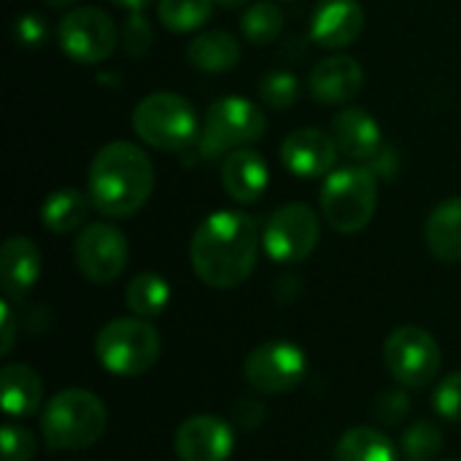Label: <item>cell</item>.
I'll return each mask as SVG.
<instances>
[{
	"instance_id": "obj_9",
	"label": "cell",
	"mask_w": 461,
	"mask_h": 461,
	"mask_svg": "<svg viewBox=\"0 0 461 461\" xmlns=\"http://www.w3.org/2000/svg\"><path fill=\"white\" fill-rule=\"evenodd\" d=\"M321 235V221L313 208L303 203H289L267 219L262 230V246L270 259L294 265L313 254Z\"/></svg>"
},
{
	"instance_id": "obj_26",
	"label": "cell",
	"mask_w": 461,
	"mask_h": 461,
	"mask_svg": "<svg viewBox=\"0 0 461 461\" xmlns=\"http://www.w3.org/2000/svg\"><path fill=\"white\" fill-rule=\"evenodd\" d=\"M213 0H159L157 16L173 32H192L213 14Z\"/></svg>"
},
{
	"instance_id": "obj_4",
	"label": "cell",
	"mask_w": 461,
	"mask_h": 461,
	"mask_svg": "<svg viewBox=\"0 0 461 461\" xmlns=\"http://www.w3.org/2000/svg\"><path fill=\"white\" fill-rule=\"evenodd\" d=\"M378 208V181L367 167H335L321 186L324 221L343 235L362 232Z\"/></svg>"
},
{
	"instance_id": "obj_35",
	"label": "cell",
	"mask_w": 461,
	"mask_h": 461,
	"mask_svg": "<svg viewBox=\"0 0 461 461\" xmlns=\"http://www.w3.org/2000/svg\"><path fill=\"white\" fill-rule=\"evenodd\" d=\"M16 340V327H14V311H11V300L5 297L0 303V354H11Z\"/></svg>"
},
{
	"instance_id": "obj_38",
	"label": "cell",
	"mask_w": 461,
	"mask_h": 461,
	"mask_svg": "<svg viewBox=\"0 0 461 461\" xmlns=\"http://www.w3.org/2000/svg\"><path fill=\"white\" fill-rule=\"evenodd\" d=\"M49 5H54V8H65V5H73L76 0H46Z\"/></svg>"
},
{
	"instance_id": "obj_33",
	"label": "cell",
	"mask_w": 461,
	"mask_h": 461,
	"mask_svg": "<svg viewBox=\"0 0 461 461\" xmlns=\"http://www.w3.org/2000/svg\"><path fill=\"white\" fill-rule=\"evenodd\" d=\"M408 397L402 392H389V394H381L378 402H375V419L381 424H397L405 419L408 413Z\"/></svg>"
},
{
	"instance_id": "obj_19",
	"label": "cell",
	"mask_w": 461,
	"mask_h": 461,
	"mask_svg": "<svg viewBox=\"0 0 461 461\" xmlns=\"http://www.w3.org/2000/svg\"><path fill=\"white\" fill-rule=\"evenodd\" d=\"M267 162L251 149H235L221 165V186L235 203H257L267 189Z\"/></svg>"
},
{
	"instance_id": "obj_20",
	"label": "cell",
	"mask_w": 461,
	"mask_h": 461,
	"mask_svg": "<svg viewBox=\"0 0 461 461\" xmlns=\"http://www.w3.org/2000/svg\"><path fill=\"white\" fill-rule=\"evenodd\" d=\"M0 386H3V411L11 419L32 416L43 405V381L32 367L22 362H11L3 367Z\"/></svg>"
},
{
	"instance_id": "obj_28",
	"label": "cell",
	"mask_w": 461,
	"mask_h": 461,
	"mask_svg": "<svg viewBox=\"0 0 461 461\" xmlns=\"http://www.w3.org/2000/svg\"><path fill=\"white\" fill-rule=\"evenodd\" d=\"M443 451V435L432 421H416L402 438L405 461H435Z\"/></svg>"
},
{
	"instance_id": "obj_21",
	"label": "cell",
	"mask_w": 461,
	"mask_h": 461,
	"mask_svg": "<svg viewBox=\"0 0 461 461\" xmlns=\"http://www.w3.org/2000/svg\"><path fill=\"white\" fill-rule=\"evenodd\" d=\"M424 238L440 262H461V197L443 200L429 213Z\"/></svg>"
},
{
	"instance_id": "obj_8",
	"label": "cell",
	"mask_w": 461,
	"mask_h": 461,
	"mask_svg": "<svg viewBox=\"0 0 461 461\" xmlns=\"http://www.w3.org/2000/svg\"><path fill=\"white\" fill-rule=\"evenodd\" d=\"M384 359L392 378L405 389H424L440 373V346L421 327H400L384 343Z\"/></svg>"
},
{
	"instance_id": "obj_17",
	"label": "cell",
	"mask_w": 461,
	"mask_h": 461,
	"mask_svg": "<svg viewBox=\"0 0 461 461\" xmlns=\"http://www.w3.org/2000/svg\"><path fill=\"white\" fill-rule=\"evenodd\" d=\"M332 138L338 143V151L357 162L375 159L384 151L381 127L365 108L338 111L332 119Z\"/></svg>"
},
{
	"instance_id": "obj_30",
	"label": "cell",
	"mask_w": 461,
	"mask_h": 461,
	"mask_svg": "<svg viewBox=\"0 0 461 461\" xmlns=\"http://www.w3.org/2000/svg\"><path fill=\"white\" fill-rule=\"evenodd\" d=\"M0 443H3V461H30L38 451L35 435L24 427L14 424V421L3 424Z\"/></svg>"
},
{
	"instance_id": "obj_25",
	"label": "cell",
	"mask_w": 461,
	"mask_h": 461,
	"mask_svg": "<svg viewBox=\"0 0 461 461\" xmlns=\"http://www.w3.org/2000/svg\"><path fill=\"white\" fill-rule=\"evenodd\" d=\"M124 303L140 319L159 316L170 303V284L159 273H138L127 286Z\"/></svg>"
},
{
	"instance_id": "obj_24",
	"label": "cell",
	"mask_w": 461,
	"mask_h": 461,
	"mask_svg": "<svg viewBox=\"0 0 461 461\" xmlns=\"http://www.w3.org/2000/svg\"><path fill=\"white\" fill-rule=\"evenodd\" d=\"M335 461H397V451L384 432L373 427H357L338 440Z\"/></svg>"
},
{
	"instance_id": "obj_27",
	"label": "cell",
	"mask_w": 461,
	"mask_h": 461,
	"mask_svg": "<svg viewBox=\"0 0 461 461\" xmlns=\"http://www.w3.org/2000/svg\"><path fill=\"white\" fill-rule=\"evenodd\" d=\"M240 30H243V35L254 46L273 43L281 35V30H284V11H281V5H276L270 0H259L254 5H249L243 19H240Z\"/></svg>"
},
{
	"instance_id": "obj_23",
	"label": "cell",
	"mask_w": 461,
	"mask_h": 461,
	"mask_svg": "<svg viewBox=\"0 0 461 461\" xmlns=\"http://www.w3.org/2000/svg\"><path fill=\"white\" fill-rule=\"evenodd\" d=\"M189 62L197 70L205 73H227L238 65L240 59V46L235 41V35L224 32V30H208L203 35H197L189 49H186Z\"/></svg>"
},
{
	"instance_id": "obj_7",
	"label": "cell",
	"mask_w": 461,
	"mask_h": 461,
	"mask_svg": "<svg viewBox=\"0 0 461 461\" xmlns=\"http://www.w3.org/2000/svg\"><path fill=\"white\" fill-rule=\"evenodd\" d=\"M267 119L262 108L246 97H224L208 108L205 127L200 132L203 157L213 159L224 151L246 149L265 135Z\"/></svg>"
},
{
	"instance_id": "obj_14",
	"label": "cell",
	"mask_w": 461,
	"mask_h": 461,
	"mask_svg": "<svg viewBox=\"0 0 461 461\" xmlns=\"http://www.w3.org/2000/svg\"><path fill=\"white\" fill-rule=\"evenodd\" d=\"M173 446L181 461H227L235 438L227 421L216 416H192L176 429Z\"/></svg>"
},
{
	"instance_id": "obj_31",
	"label": "cell",
	"mask_w": 461,
	"mask_h": 461,
	"mask_svg": "<svg viewBox=\"0 0 461 461\" xmlns=\"http://www.w3.org/2000/svg\"><path fill=\"white\" fill-rule=\"evenodd\" d=\"M122 41H124L127 54H132V57H143V54L151 49L154 30H151V24L146 22V16H143L140 11H132V16L124 22Z\"/></svg>"
},
{
	"instance_id": "obj_3",
	"label": "cell",
	"mask_w": 461,
	"mask_h": 461,
	"mask_svg": "<svg viewBox=\"0 0 461 461\" xmlns=\"http://www.w3.org/2000/svg\"><path fill=\"white\" fill-rule=\"evenodd\" d=\"M108 427V411L103 400L86 389H65L43 408L41 429L49 448L81 451L95 446Z\"/></svg>"
},
{
	"instance_id": "obj_11",
	"label": "cell",
	"mask_w": 461,
	"mask_h": 461,
	"mask_svg": "<svg viewBox=\"0 0 461 461\" xmlns=\"http://www.w3.org/2000/svg\"><path fill=\"white\" fill-rule=\"evenodd\" d=\"M62 51L81 65H97L108 59V54L116 49V24L113 19L92 5L73 8L62 16L57 30Z\"/></svg>"
},
{
	"instance_id": "obj_29",
	"label": "cell",
	"mask_w": 461,
	"mask_h": 461,
	"mask_svg": "<svg viewBox=\"0 0 461 461\" xmlns=\"http://www.w3.org/2000/svg\"><path fill=\"white\" fill-rule=\"evenodd\" d=\"M259 97L270 105V108H289L297 103L300 97V81L286 73V70H273L259 81Z\"/></svg>"
},
{
	"instance_id": "obj_15",
	"label": "cell",
	"mask_w": 461,
	"mask_h": 461,
	"mask_svg": "<svg viewBox=\"0 0 461 461\" xmlns=\"http://www.w3.org/2000/svg\"><path fill=\"white\" fill-rule=\"evenodd\" d=\"M365 30L359 0H321L311 19V38L324 49H346Z\"/></svg>"
},
{
	"instance_id": "obj_16",
	"label": "cell",
	"mask_w": 461,
	"mask_h": 461,
	"mask_svg": "<svg viewBox=\"0 0 461 461\" xmlns=\"http://www.w3.org/2000/svg\"><path fill=\"white\" fill-rule=\"evenodd\" d=\"M365 84V70L362 65L348 57V54H332L321 62L313 65L308 89L319 103L327 105H340L362 92Z\"/></svg>"
},
{
	"instance_id": "obj_13",
	"label": "cell",
	"mask_w": 461,
	"mask_h": 461,
	"mask_svg": "<svg viewBox=\"0 0 461 461\" xmlns=\"http://www.w3.org/2000/svg\"><path fill=\"white\" fill-rule=\"evenodd\" d=\"M338 143L319 127L292 130L281 143V162L297 178L330 176L338 162Z\"/></svg>"
},
{
	"instance_id": "obj_1",
	"label": "cell",
	"mask_w": 461,
	"mask_h": 461,
	"mask_svg": "<svg viewBox=\"0 0 461 461\" xmlns=\"http://www.w3.org/2000/svg\"><path fill=\"white\" fill-rule=\"evenodd\" d=\"M259 227L243 211H216L192 235L189 259L197 278L211 289H235L254 273Z\"/></svg>"
},
{
	"instance_id": "obj_6",
	"label": "cell",
	"mask_w": 461,
	"mask_h": 461,
	"mask_svg": "<svg viewBox=\"0 0 461 461\" xmlns=\"http://www.w3.org/2000/svg\"><path fill=\"white\" fill-rule=\"evenodd\" d=\"M159 348L157 330L140 316L113 319L95 338L97 362L119 378H135L151 370L159 359Z\"/></svg>"
},
{
	"instance_id": "obj_2",
	"label": "cell",
	"mask_w": 461,
	"mask_h": 461,
	"mask_svg": "<svg viewBox=\"0 0 461 461\" xmlns=\"http://www.w3.org/2000/svg\"><path fill=\"white\" fill-rule=\"evenodd\" d=\"M151 192L154 165L140 146L130 140H113L95 154L89 165L86 194L97 213L108 219H130L149 203Z\"/></svg>"
},
{
	"instance_id": "obj_10",
	"label": "cell",
	"mask_w": 461,
	"mask_h": 461,
	"mask_svg": "<svg viewBox=\"0 0 461 461\" xmlns=\"http://www.w3.org/2000/svg\"><path fill=\"white\" fill-rule=\"evenodd\" d=\"M305 351L289 340H267L257 346L243 362L249 386L262 394H286L297 389L305 378Z\"/></svg>"
},
{
	"instance_id": "obj_18",
	"label": "cell",
	"mask_w": 461,
	"mask_h": 461,
	"mask_svg": "<svg viewBox=\"0 0 461 461\" xmlns=\"http://www.w3.org/2000/svg\"><path fill=\"white\" fill-rule=\"evenodd\" d=\"M41 278V251L24 238L14 235L0 249V284L8 300H22Z\"/></svg>"
},
{
	"instance_id": "obj_22",
	"label": "cell",
	"mask_w": 461,
	"mask_h": 461,
	"mask_svg": "<svg viewBox=\"0 0 461 461\" xmlns=\"http://www.w3.org/2000/svg\"><path fill=\"white\" fill-rule=\"evenodd\" d=\"M92 200L89 194L73 189V186H62L54 189L43 203H41V224L54 232V235H65L78 230L86 221V211H89Z\"/></svg>"
},
{
	"instance_id": "obj_36",
	"label": "cell",
	"mask_w": 461,
	"mask_h": 461,
	"mask_svg": "<svg viewBox=\"0 0 461 461\" xmlns=\"http://www.w3.org/2000/svg\"><path fill=\"white\" fill-rule=\"evenodd\" d=\"M116 5H124V8H130V11H140L143 5H149L151 0H113Z\"/></svg>"
},
{
	"instance_id": "obj_32",
	"label": "cell",
	"mask_w": 461,
	"mask_h": 461,
	"mask_svg": "<svg viewBox=\"0 0 461 461\" xmlns=\"http://www.w3.org/2000/svg\"><path fill=\"white\" fill-rule=\"evenodd\" d=\"M435 408L443 419L461 424V373L448 375L435 392Z\"/></svg>"
},
{
	"instance_id": "obj_12",
	"label": "cell",
	"mask_w": 461,
	"mask_h": 461,
	"mask_svg": "<svg viewBox=\"0 0 461 461\" xmlns=\"http://www.w3.org/2000/svg\"><path fill=\"white\" fill-rule=\"evenodd\" d=\"M73 257L86 281L111 284L124 273L127 259H130V246L122 230L105 221H95L78 232L73 243Z\"/></svg>"
},
{
	"instance_id": "obj_5",
	"label": "cell",
	"mask_w": 461,
	"mask_h": 461,
	"mask_svg": "<svg viewBox=\"0 0 461 461\" xmlns=\"http://www.w3.org/2000/svg\"><path fill=\"white\" fill-rule=\"evenodd\" d=\"M135 135L159 151H186L200 138L194 105L173 92H154L132 111Z\"/></svg>"
},
{
	"instance_id": "obj_34",
	"label": "cell",
	"mask_w": 461,
	"mask_h": 461,
	"mask_svg": "<svg viewBox=\"0 0 461 461\" xmlns=\"http://www.w3.org/2000/svg\"><path fill=\"white\" fill-rule=\"evenodd\" d=\"M43 35H46V24L38 16L27 14V16H19L16 19V38L24 46H38L43 41Z\"/></svg>"
},
{
	"instance_id": "obj_37",
	"label": "cell",
	"mask_w": 461,
	"mask_h": 461,
	"mask_svg": "<svg viewBox=\"0 0 461 461\" xmlns=\"http://www.w3.org/2000/svg\"><path fill=\"white\" fill-rule=\"evenodd\" d=\"M216 5H224V8H238V5H243V3H249V0H213Z\"/></svg>"
}]
</instances>
